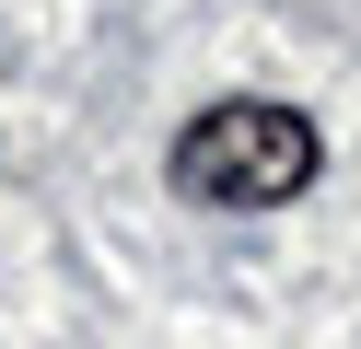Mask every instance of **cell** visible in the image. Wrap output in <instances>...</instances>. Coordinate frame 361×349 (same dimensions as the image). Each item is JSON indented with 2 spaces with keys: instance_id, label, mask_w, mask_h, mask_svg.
I'll list each match as a JSON object with an SVG mask.
<instances>
[{
  "instance_id": "cell-1",
  "label": "cell",
  "mask_w": 361,
  "mask_h": 349,
  "mask_svg": "<svg viewBox=\"0 0 361 349\" xmlns=\"http://www.w3.org/2000/svg\"><path fill=\"white\" fill-rule=\"evenodd\" d=\"M175 186H187L198 209H280L314 186V116L291 105H210L187 116V140H175Z\"/></svg>"
}]
</instances>
